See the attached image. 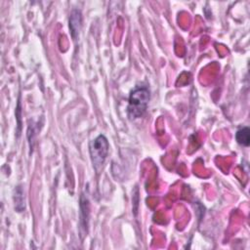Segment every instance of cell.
I'll return each instance as SVG.
<instances>
[{
	"mask_svg": "<svg viewBox=\"0 0 250 250\" xmlns=\"http://www.w3.org/2000/svg\"><path fill=\"white\" fill-rule=\"evenodd\" d=\"M14 202H15V209L18 212H22L25 210V196H24V191L21 186H18L15 189Z\"/></svg>",
	"mask_w": 250,
	"mask_h": 250,
	"instance_id": "obj_5",
	"label": "cell"
},
{
	"mask_svg": "<svg viewBox=\"0 0 250 250\" xmlns=\"http://www.w3.org/2000/svg\"><path fill=\"white\" fill-rule=\"evenodd\" d=\"M21 105L20 103H18V107H17V111H16V114H17V118L19 120V123H18V126H19V129H18V135H20V132H21V123H20V117H21V109H20Z\"/></svg>",
	"mask_w": 250,
	"mask_h": 250,
	"instance_id": "obj_7",
	"label": "cell"
},
{
	"mask_svg": "<svg viewBox=\"0 0 250 250\" xmlns=\"http://www.w3.org/2000/svg\"><path fill=\"white\" fill-rule=\"evenodd\" d=\"M110 149V144L106 136L99 135L95 140L91 141L89 146L91 161L93 164L94 170L99 174L103 168L105 160L108 156Z\"/></svg>",
	"mask_w": 250,
	"mask_h": 250,
	"instance_id": "obj_2",
	"label": "cell"
},
{
	"mask_svg": "<svg viewBox=\"0 0 250 250\" xmlns=\"http://www.w3.org/2000/svg\"><path fill=\"white\" fill-rule=\"evenodd\" d=\"M235 139L239 145L248 147L250 145V129L249 127H243L239 129L235 134Z\"/></svg>",
	"mask_w": 250,
	"mask_h": 250,
	"instance_id": "obj_6",
	"label": "cell"
},
{
	"mask_svg": "<svg viewBox=\"0 0 250 250\" xmlns=\"http://www.w3.org/2000/svg\"><path fill=\"white\" fill-rule=\"evenodd\" d=\"M82 27V17L81 12L79 10H73L69 17V30L71 36L74 40H76L79 35L80 30Z\"/></svg>",
	"mask_w": 250,
	"mask_h": 250,
	"instance_id": "obj_4",
	"label": "cell"
},
{
	"mask_svg": "<svg viewBox=\"0 0 250 250\" xmlns=\"http://www.w3.org/2000/svg\"><path fill=\"white\" fill-rule=\"evenodd\" d=\"M150 95V90L145 87L135 88L129 96L128 105V116L130 118H139L146 113Z\"/></svg>",
	"mask_w": 250,
	"mask_h": 250,
	"instance_id": "obj_1",
	"label": "cell"
},
{
	"mask_svg": "<svg viewBox=\"0 0 250 250\" xmlns=\"http://www.w3.org/2000/svg\"><path fill=\"white\" fill-rule=\"evenodd\" d=\"M80 220H79V232L81 238L87 235L88 225H89V217H90V205L88 198L82 194L80 198Z\"/></svg>",
	"mask_w": 250,
	"mask_h": 250,
	"instance_id": "obj_3",
	"label": "cell"
}]
</instances>
